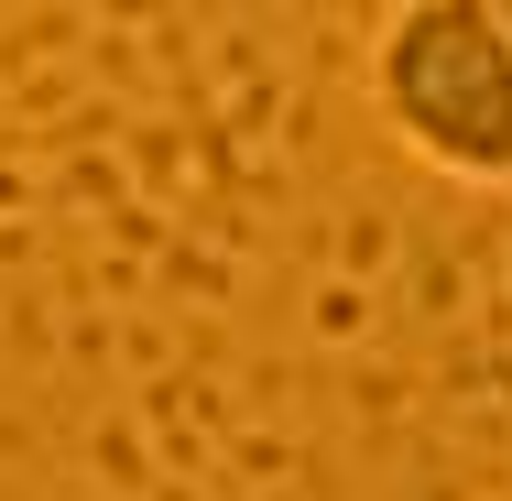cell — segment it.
<instances>
[{
    "mask_svg": "<svg viewBox=\"0 0 512 501\" xmlns=\"http://www.w3.org/2000/svg\"><path fill=\"white\" fill-rule=\"evenodd\" d=\"M371 109L425 175L512 186V0H393L371 33Z\"/></svg>",
    "mask_w": 512,
    "mask_h": 501,
    "instance_id": "obj_1",
    "label": "cell"
}]
</instances>
